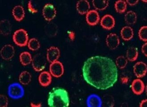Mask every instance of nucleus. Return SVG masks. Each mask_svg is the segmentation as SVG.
<instances>
[{
    "instance_id": "f257e3e1",
    "label": "nucleus",
    "mask_w": 147,
    "mask_h": 107,
    "mask_svg": "<svg viewBox=\"0 0 147 107\" xmlns=\"http://www.w3.org/2000/svg\"><path fill=\"white\" fill-rule=\"evenodd\" d=\"M82 71L86 82L98 90H107L117 81V66L113 60L107 57H90L85 62Z\"/></svg>"
},
{
    "instance_id": "f03ea898",
    "label": "nucleus",
    "mask_w": 147,
    "mask_h": 107,
    "mask_svg": "<svg viewBox=\"0 0 147 107\" xmlns=\"http://www.w3.org/2000/svg\"><path fill=\"white\" fill-rule=\"evenodd\" d=\"M48 104L51 107H67L70 99L67 92L64 88H54L49 92Z\"/></svg>"
},
{
    "instance_id": "7ed1b4c3",
    "label": "nucleus",
    "mask_w": 147,
    "mask_h": 107,
    "mask_svg": "<svg viewBox=\"0 0 147 107\" xmlns=\"http://www.w3.org/2000/svg\"><path fill=\"white\" fill-rule=\"evenodd\" d=\"M13 39L15 44L18 46H26L29 41V36L27 31L23 29L16 31L13 35Z\"/></svg>"
},
{
    "instance_id": "20e7f679",
    "label": "nucleus",
    "mask_w": 147,
    "mask_h": 107,
    "mask_svg": "<svg viewBox=\"0 0 147 107\" xmlns=\"http://www.w3.org/2000/svg\"><path fill=\"white\" fill-rule=\"evenodd\" d=\"M25 94L24 89L22 86L18 83H13L9 86L8 94L13 99H19L23 97Z\"/></svg>"
},
{
    "instance_id": "39448f33",
    "label": "nucleus",
    "mask_w": 147,
    "mask_h": 107,
    "mask_svg": "<svg viewBox=\"0 0 147 107\" xmlns=\"http://www.w3.org/2000/svg\"><path fill=\"white\" fill-rule=\"evenodd\" d=\"M47 59L45 55L42 53L34 55L32 61V67L34 70L37 72H40L44 70L47 65Z\"/></svg>"
},
{
    "instance_id": "423d86ee",
    "label": "nucleus",
    "mask_w": 147,
    "mask_h": 107,
    "mask_svg": "<svg viewBox=\"0 0 147 107\" xmlns=\"http://www.w3.org/2000/svg\"><path fill=\"white\" fill-rule=\"evenodd\" d=\"M57 11L55 6L51 4H47L42 9V15L44 19L47 21H51L56 16Z\"/></svg>"
},
{
    "instance_id": "0eeeda50",
    "label": "nucleus",
    "mask_w": 147,
    "mask_h": 107,
    "mask_svg": "<svg viewBox=\"0 0 147 107\" xmlns=\"http://www.w3.org/2000/svg\"><path fill=\"white\" fill-rule=\"evenodd\" d=\"M50 72L53 77L60 78L63 74L64 72L63 65L59 61L53 62L50 65Z\"/></svg>"
},
{
    "instance_id": "6e6552de",
    "label": "nucleus",
    "mask_w": 147,
    "mask_h": 107,
    "mask_svg": "<svg viewBox=\"0 0 147 107\" xmlns=\"http://www.w3.org/2000/svg\"><path fill=\"white\" fill-rule=\"evenodd\" d=\"M1 56L2 59L9 60L12 59L15 54V49L10 44H6L2 47L0 51Z\"/></svg>"
},
{
    "instance_id": "1a4fd4ad",
    "label": "nucleus",
    "mask_w": 147,
    "mask_h": 107,
    "mask_svg": "<svg viewBox=\"0 0 147 107\" xmlns=\"http://www.w3.org/2000/svg\"><path fill=\"white\" fill-rule=\"evenodd\" d=\"M133 72L138 78H141L146 75L147 72V66L143 62H137L133 66Z\"/></svg>"
},
{
    "instance_id": "9d476101",
    "label": "nucleus",
    "mask_w": 147,
    "mask_h": 107,
    "mask_svg": "<svg viewBox=\"0 0 147 107\" xmlns=\"http://www.w3.org/2000/svg\"><path fill=\"white\" fill-rule=\"evenodd\" d=\"M106 42L107 46L111 50L115 49L117 48L120 43L119 38L115 33H110L108 35Z\"/></svg>"
},
{
    "instance_id": "9b49d317",
    "label": "nucleus",
    "mask_w": 147,
    "mask_h": 107,
    "mask_svg": "<svg viewBox=\"0 0 147 107\" xmlns=\"http://www.w3.org/2000/svg\"><path fill=\"white\" fill-rule=\"evenodd\" d=\"M60 55V50L57 47H51L47 50V58L50 63L58 61Z\"/></svg>"
},
{
    "instance_id": "f8f14e48",
    "label": "nucleus",
    "mask_w": 147,
    "mask_h": 107,
    "mask_svg": "<svg viewBox=\"0 0 147 107\" xmlns=\"http://www.w3.org/2000/svg\"><path fill=\"white\" fill-rule=\"evenodd\" d=\"M115 20L113 16L107 14L102 17L100 21V25L105 29L110 30L115 25Z\"/></svg>"
},
{
    "instance_id": "ddd939ff",
    "label": "nucleus",
    "mask_w": 147,
    "mask_h": 107,
    "mask_svg": "<svg viewBox=\"0 0 147 107\" xmlns=\"http://www.w3.org/2000/svg\"><path fill=\"white\" fill-rule=\"evenodd\" d=\"M86 21L90 26L97 25L100 21V16L98 12L96 10H90L86 14Z\"/></svg>"
},
{
    "instance_id": "4468645a",
    "label": "nucleus",
    "mask_w": 147,
    "mask_h": 107,
    "mask_svg": "<svg viewBox=\"0 0 147 107\" xmlns=\"http://www.w3.org/2000/svg\"><path fill=\"white\" fill-rule=\"evenodd\" d=\"M131 87L133 93L137 95H140L143 93L145 86L144 83L141 80L136 79L132 82Z\"/></svg>"
},
{
    "instance_id": "2eb2a0df",
    "label": "nucleus",
    "mask_w": 147,
    "mask_h": 107,
    "mask_svg": "<svg viewBox=\"0 0 147 107\" xmlns=\"http://www.w3.org/2000/svg\"><path fill=\"white\" fill-rule=\"evenodd\" d=\"M86 104L89 107H100L102 105V101L97 95L92 94L88 97Z\"/></svg>"
},
{
    "instance_id": "dca6fc26",
    "label": "nucleus",
    "mask_w": 147,
    "mask_h": 107,
    "mask_svg": "<svg viewBox=\"0 0 147 107\" xmlns=\"http://www.w3.org/2000/svg\"><path fill=\"white\" fill-rule=\"evenodd\" d=\"M76 9L81 15H84L90 11V5L86 0H80L77 3Z\"/></svg>"
},
{
    "instance_id": "f3484780",
    "label": "nucleus",
    "mask_w": 147,
    "mask_h": 107,
    "mask_svg": "<svg viewBox=\"0 0 147 107\" xmlns=\"http://www.w3.org/2000/svg\"><path fill=\"white\" fill-rule=\"evenodd\" d=\"M38 81L41 86L43 87L48 86L51 83V74L47 71L42 72L39 76Z\"/></svg>"
},
{
    "instance_id": "a211bd4d",
    "label": "nucleus",
    "mask_w": 147,
    "mask_h": 107,
    "mask_svg": "<svg viewBox=\"0 0 147 107\" xmlns=\"http://www.w3.org/2000/svg\"><path fill=\"white\" fill-rule=\"evenodd\" d=\"M12 15L16 21H21L25 17V11L24 8L21 5H17L13 8Z\"/></svg>"
},
{
    "instance_id": "6ab92c4d",
    "label": "nucleus",
    "mask_w": 147,
    "mask_h": 107,
    "mask_svg": "<svg viewBox=\"0 0 147 107\" xmlns=\"http://www.w3.org/2000/svg\"><path fill=\"white\" fill-rule=\"evenodd\" d=\"M12 26L10 21L8 20H3L0 22V32L2 35L7 36L11 33Z\"/></svg>"
},
{
    "instance_id": "aec40b11",
    "label": "nucleus",
    "mask_w": 147,
    "mask_h": 107,
    "mask_svg": "<svg viewBox=\"0 0 147 107\" xmlns=\"http://www.w3.org/2000/svg\"><path fill=\"white\" fill-rule=\"evenodd\" d=\"M120 34L122 38L124 41H129L133 37L134 31L131 27L125 26L122 29Z\"/></svg>"
},
{
    "instance_id": "412c9836",
    "label": "nucleus",
    "mask_w": 147,
    "mask_h": 107,
    "mask_svg": "<svg viewBox=\"0 0 147 107\" xmlns=\"http://www.w3.org/2000/svg\"><path fill=\"white\" fill-rule=\"evenodd\" d=\"M45 31L48 37H55L58 33V27L54 23H48L45 27Z\"/></svg>"
},
{
    "instance_id": "4be33fe9",
    "label": "nucleus",
    "mask_w": 147,
    "mask_h": 107,
    "mask_svg": "<svg viewBox=\"0 0 147 107\" xmlns=\"http://www.w3.org/2000/svg\"><path fill=\"white\" fill-rule=\"evenodd\" d=\"M139 55L138 49L136 47H131L127 51L126 57L127 60L134 62L137 59Z\"/></svg>"
},
{
    "instance_id": "5701e85b",
    "label": "nucleus",
    "mask_w": 147,
    "mask_h": 107,
    "mask_svg": "<svg viewBox=\"0 0 147 107\" xmlns=\"http://www.w3.org/2000/svg\"><path fill=\"white\" fill-rule=\"evenodd\" d=\"M19 59L21 64L23 66H26L32 62L33 58L31 54L29 52L24 51L20 54Z\"/></svg>"
},
{
    "instance_id": "b1692460",
    "label": "nucleus",
    "mask_w": 147,
    "mask_h": 107,
    "mask_svg": "<svg viewBox=\"0 0 147 107\" xmlns=\"http://www.w3.org/2000/svg\"><path fill=\"white\" fill-rule=\"evenodd\" d=\"M92 4L94 7L97 10L102 11L107 9L109 5V1L93 0Z\"/></svg>"
},
{
    "instance_id": "393cba45",
    "label": "nucleus",
    "mask_w": 147,
    "mask_h": 107,
    "mask_svg": "<svg viewBox=\"0 0 147 107\" xmlns=\"http://www.w3.org/2000/svg\"><path fill=\"white\" fill-rule=\"evenodd\" d=\"M31 74L27 71H24L20 74L19 77L20 82L23 85H27L31 81Z\"/></svg>"
},
{
    "instance_id": "a878e982",
    "label": "nucleus",
    "mask_w": 147,
    "mask_h": 107,
    "mask_svg": "<svg viewBox=\"0 0 147 107\" xmlns=\"http://www.w3.org/2000/svg\"><path fill=\"white\" fill-rule=\"evenodd\" d=\"M124 19L126 23L128 25H134L137 21V15L133 11H128L125 14Z\"/></svg>"
},
{
    "instance_id": "bb28decb",
    "label": "nucleus",
    "mask_w": 147,
    "mask_h": 107,
    "mask_svg": "<svg viewBox=\"0 0 147 107\" xmlns=\"http://www.w3.org/2000/svg\"><path fill=\"white\" fill-rule=\"evenodd\" d=\"M127 8V4L125 1L119 0L115 2V8L117 13H123L126 11Z\"/></svg>"
},
{
    "instance_id": "cd10ccee",
    "label": "nucleus",
    "mask_w": 147,
    "mask_h": 107,
    "mask_svg": "<svg viewBox=\"0 0 147 107\" xmlns=\"http://www.w3.org/2000/svg\"><path fill=\"white\" fill-rule=\"evenodd\" d=\"M28 48L32 51H36L40 48V43L36 38H32L28 41Z\"/></svg>"
},
{
    "instance_id": "c85d7f7f",
    "label": "nucleus",
    "mask_w": 147,
    "mask_h": 107,
    "mask_svg": "<svg viewBox=\"0 0 147 107\" xmlns=\"http://www.w3.org/2000/svg\"><path fill=\"white\" fill-rule=\"evenodd\" d=\"M127 64V58L122 55L118 57L115 60V65L120 69L125 68Z\"/></svg>"
},
{
    "instance_id": "c756f323",
    "label": "nucleus",
    "mask_w": 147,
    "mask_h": 107,
    "mask_svg": "<svg viewBox=\"0 0 147 107\" xmlns=\"http://www.w3.org/2000/svg\"><path fill=\"white\" fill-rule=\"evenodd\" d=\"M138 35L140 40L144 42L147 41V27L143 26L140 29L138 32Z\"/></svg>"
},
{
    "instance_id": "7c9ffc66",
    "label": "nucleus",
    "mask_w": 147,
    "mask_h": 107,
    "mask_svg": "<svg viewBox=\"0 0 147 107\" xmlns=\"http://www.w3.org/2000/svg\"><path fill=\"white\" fill-rule=\"evenodd\" d=\"M27 6H28V10L32 13H36L38 11L36 7L35 2L33 1H30L28 2Z\"/></svg>"
},
{
    "instance_id": "2f4dec72",
    "label": "nucleus",
    "mask_w": 147,
    "mask_h": 107,
    "mask_svg": "<svg viewBox=\"0 0 147 107\" xmlns=\"http://www.w3.org/2000/svg\"><path fill=\"white\" fill-rule=\"evenodd\" d=\"M8 105V99L7 96L4 95L0 96V106L1 107H6Z\"/></svg>"
},
{
    "instance_id": "473e14b6",
    "label": "nucleus",
    "mask_w": 147,
    "mask_h": 107,
    "mask_svg": "<svg viewBox=\"0 0 147 107\" xmlns=\"http://www.w3.org/2000/svg\"><path fill=\"white\" fill-rule=\"evenodd\" d=\"M141 51L142 53L144 54L145 57H147V43H145L143 45L142 48H141Z\"/></svg>"
},
{
    "instance_id": "72a5a7b5",
    "label": "nucleus",
    "mask_w": 147,
    "mask_h": 107,
    "mask_svg": "<svg viewBox=\"0 0 147 107\" xmlns=\"http://www.w3.org/2000/svg\"><path fill=\"white\" fill-rule=\"evenodd\" d=\"M126 3L131 6H134L137 4L139 2L138 0H127Z\"/></svg>"
},
{
    "instance_id": "f704fd0d",
    "label": "nucleus",
    "mask_w": 147,
    "mask_h": 107,
    "mask_svg": "<svg viewBox=\"0 0 147 107\" xmlns=\"http://www.w3.org/2000/svg\"><path fill=\"white\" fill-rule=\"evenodd\" d=\"M69 37L71 41H74L75 40V38H76V34L75 33L72 31L69 32L68 34Z\"/></svg>"
},
{
    "instance_id": "c9c22d12",
    "label": "nucleus",
    "mask_w": 147,
    "mask_h": 107,
    "mask_svg": "<svg viewBox=\"0 0 147 107\" xmlns=\"http://www.w3.org/2000/svg\"><path fill=\"white\" fill-rule=\"evenodd\" d=\"M121 81L122 84H125L129 82V78L128 77H126V76L122 77L121 78Z\"/></svg>"
},
{
    "instance_id": "e433bc0d",
    "label": "nucleus",
    "mask_w": 147,
    "mask_h": 107,
    "mask_svg": "<svg viewBox=\"0 0 147 107\" xmlns=\"http://www.w3.org/2000/svg\"><path fill=\"white\" fill-rule=\"evenodd\" d=\"M147 106V100L144 99L142 100L140 104V107H146Z\"/></svg>"
},
{
    "instance_id": "4c0bfd02",
    "label": "nucleus",
    "mask_w": 147,
    "mask_h": 107,
    "mask_svg": "<svg viewBox=\"0 0 147 107\" xmlns=\"http://www.w3.org/2000/svg\"><path fill=\"white\" fill-rule=\"evenodd\" d=\"M42 106L41 103H34L33 102H31L30 103V106L32 107H41Z\"/></svg>"
},
{
    "instance_id": "58836bf2",
    "label": "nucleus",
    "mask_w": 147,
    "mask_h": 107,
    "mask_svg": "<svg viewBox=\"0 0 147 107\" xmlns=\"http://www.w3.org/2000/svg\"><path fill=\"white\" fill-rule=\"evenodd\" d=\"M143 1V2H147V1Z\"/></svg>"
}]
</instances>
